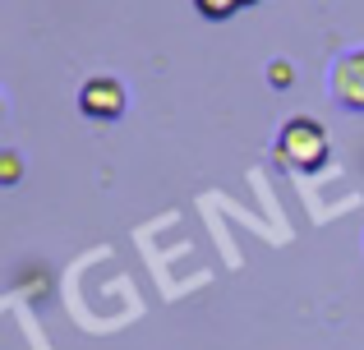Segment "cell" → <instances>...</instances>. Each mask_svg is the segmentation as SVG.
<instances>
[{
	"instance_id": "obj_1",
	"label": "cell",
	"mask_w": 364,
	"mask_h": 350,
	"mask_svg": "<svg viewBox=\"0 0 364 350\" xmlns=\"http://www.w3.org/2000/svg\"><path fill=\"white\" fill-rule=\"evenodd\" d=\"M328 153H332L328 134H323V125L309 120V116L286 120L282 134H277V162H282L286 171H300V175L323 171V166H328Z\"/></svg>"
},
{
	"instance_id": "obj_2",
	"label": "cell",
	"mask_w": 364,
	"mask_h": 350,
	"mask_svg": "<svg viewBox=\"0 0 364 350\" xmlns=\"http://www.w3.org/2000/svg\"><path fill=\"white\" fill-rule=\"evenodd\" d=\"M328 92L346 111H364V51H346L328 74Z\"/></svg>"
},
{
	"instance_id": "obj_3",
	"label": "cell",
	"mask_w": 364,
	"mask_h": 350,
	"mask_svg": "<svg viewBox=\"0 0 364 350\" xmlns=\"http://www.w3.org/2000/svg\"><path fill=\"white\" fill-rule=\"evenodd\" d=\"M79 111L92 116V120H116L124 111V88L111 74H97V79H88L79 88Z\"/></svg>"
},
{
	"instance_id": "obj_4",
	"label": "cell",
	"mask_w": 364,
	"mask_h": 350,
	"mask_svg": "<svg viewBox=\"0 0 364 350\" xmlns=\"http://www.w3.org/2000/svg\"><path fill=\"white\" fill-rule=\"evenodd\" d=\"M194 5H198V14H203V18H231L235 9H245L240 0H194Z\"/></svg>"
},
{
	"instance_id": "obj_5",
	"label": "cell",
	"mask_w": 364,
	"mask_h": 350,
	"mask_svg": "<svg viewBox=\"0 0 364 350\" xmlns=\"http://www.w3.org/2000/svg\"><path fill=\"white\" fill-rule=\"evenodd\" d=\"M286 83H291V65L277 60V65H272V88H286Z\"/></svg>"
},
{
	"instance_id": "obj_6",
	"label": "cell",
	"mask_w": 364,
	"mask_h": 350,
	"mask_svg": "<svg viewBox=\"0 0 364 350\" xmlns=\"http://www.w3.org/2000/svg\"><path fill=\"white\" fill-rule=\"evenodd\" d=\"M240 5H254V0H240Z\"/></svg>"
}]
</instances>
